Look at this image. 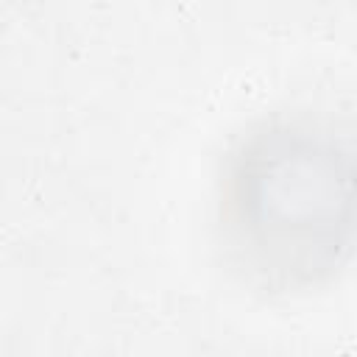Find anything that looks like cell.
I'll return each instance as SVG.
<instances>
[{"label":"cell","mask_w":357,"mask_h":357,"mask_svg":"<svg viewBox=\"0 0 357 357\" xmlns=\"http://www.w3.org/2000/svg\"><path fill=\"white\" fill-rule=\"evenodd\" d=\"M351 142L332 120L265 117L231 148L220 184L223 243L265 290L332 279L351 251Z\"/></svg>","instance_id":"obj_1"}]
</instances>
